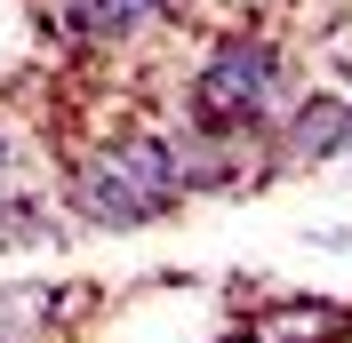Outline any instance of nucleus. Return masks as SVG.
Returning <instances> with one entry per match:
<instances>
[{
  "mask_svg": "<svg viewBox=\"0 0 352 343\" xmlns=\"http://www.w3.org/2000/svg\"><path fill=\"white\" fill-rule=\"evenodd\" d=\"M288 104V48L272 32H224L192 72V128L224 136V144H248L280 120Z\"/></svg>",
  "mask_w": 352,
  "mask_h": 343,
  "instance_id": "obj_1",
  "label": "nucleus"
},
{
  "mask_svg": "<svg viewBox=\"0 0 352 343\" xmlns=\"http://www.w3.org/2000/svg\"><path fill=\"white\" fill-rule=\"evenodd\" d=\"M56 16H65L72 40L120 48V40H136V32L168 24V16H176V0H56Z\"/></svg>",
  "mask_w": 352,
  "mask_h": 343,
  "instance_id": "obj_5",
  "label": "nucleus"
},
{
  "mask_svg": "<svg viewBox=\"0 0 352 343\" xmlns=\"http://www.w3.org/2000/svg\"><path fill=\"white\" fill-rule=\"evenodd\" d=\"M248 343H344L352 335V311L344 303H272V311H256V320L241 327Z\"/></svg>",
  "mask_w": 352,
  "mask_h": 343,
  "instance_id": "obj_6",
  "label": "nucleus"
},
{
  "mask_svg": "<svg viewBox=\"0 0 352 343\" xmlns=\"http://www.w3.org/2000/svg\"><path fill=\"white\" fill-rule=\"evenodd\" d=\"M272 168H320V160H352V96L344 88H305L296 104L272 120ZM264 168V176H272Z\"/></svg>",
  "mask_w": 352,
  "mask_h": 343,
  "instance_id": "obj_2",
  "label": "nucleus"
},
{
  "mask_svg": "<svg viewBox=\"0 0 352 343\" xmlns=\"http://www.w3.org/2000/svg\"><path fill=\"white\" fill-rule=\"evenodd\" d=\"M104 160L129 176L144 200H160V208L184 200V168H176V136H168V128H120V136L104 144Z\"/></svg>",
  "mask_w": 352,
  "mask_h": 343,
  "instance_id": "obj_4",
  "label": "nucleus"
},
{
  "mask_svg": "<svg viewBox=\"0 0 352 343\" xmlns=\"http://www.w3.org/2000/svg\"><path fill=\"white\" fill-rule=\"evenodd\" d=\"M0 343H24V335H0Z\"/></svg>",
  "mask_w": 352,
  "mask_h": 343,
  "instance_id": "obj_10",
  "label": "nucleus"
},
{
  "mask_svg": "<svg viewBox=\"0 0 352 343\" xmlns=\"http://www.w3.org/2000/svg\"><path fill=\"white\" fill-rule=\"evenodd\" d=\"M56 200H65V215H72V224H88V232H144V224L168 215L160 200L136 192L104 152H80V160L65 168V184H56Z\"/></svg>",
  "mask_w": 352,
  "mask_h": 343,
  "instance_id": "obj_3",
  "label": "nucleus"
},
{
  "mask_svg": "<svg viewBox=\"0 0 352 343\" xmlns=\"http://www.w3.org/2000/svg\"><path fill=\"white\" fill-rule=\"evenodd\" d=\"M329 72H336V88H344V96H352V32H344V40H336V56H329Z\"/></svg>",
  "mask_w": 352,
  "mask_h": 343,
  "instance_id": "obj_8",
  "label": "nucleus"
},
{
  "mask_svg": "<svg viewBox=\"0 0 352 343\" xmlns=\"http://www.w3.org/2000/svg\"><path fill=\"white\" fill-rule=\"evenodd\" d=\"M224 343H248V335H224Z\"/></svg>",
  "mask_w": 352,
  "mask_h": 343,
  "instance_id": "obj_9",
  "label": "nucleus"
},
{
  "mask_svg": "<svg viewBox=\"0 0 352 343\" xmlns=\"http://www.w3.org/2000/svg\"><path fill=\"white\" fill-rule=\"evenodd\" d=\"M72 296H80V287H56V279H8V287H0V335H24V343H32Z\"/></svg>",
  "mask_w": 352,
  "mask_h": 343,
  "instance_id": "obj_7",
  "label": "nucleus"
}]
</instances>
